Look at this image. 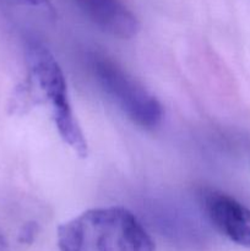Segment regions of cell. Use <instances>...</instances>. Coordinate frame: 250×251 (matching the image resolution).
I'll list each match as a JSON object with an SVG mask.
<instances>
[{"label": "cell", "instance_id": "6da1fadb", "mask_svg": "<svg viewBox=\"0 0 250 251\" xmlns=\"http://www.w3.org/2000/svg\"><path fill=\"white\" fill-rule=\"evenodd\" d=\"M36 105H48L61 140L78 157H87V141L71 107L61 66L44 44L33 41L27 47L26 80L15 90L10 107L22 114Z\"/></svg>", "mask_w": 250, "mask_h": 251}, {"label": "cell", "instance_id": "7a4b0ae2", "mask_svg": "<svg viewBox=\"0 0 250 251\" xmlns=\"http://www.w3.org/2000/svg\"><path fill=\"white\" fill-rule=\"evenodd\" d=\"M56 242L60 251H154L142 223L120 206L91 208L61 223Z\"/></svg>", "mask_w": 250, "mask_h": 251}, {"label": "cell", "instance_id": "3957f363", "mask_svg": "<svg viewBox=\"0 0 250 251\" xmlns=\"http://www.w3.org/2000/svg\"><path fill=\"white\" fill-rule=\"evenodd\" d=\"M90 69L100 90L132 124L145 130L161 124L164 112L159 100L117 61L92 54Z\"/></svg>", "mask_w": 250, "mask_h": 251}, {"label": "cell", "instance_id": "277c9868", "mask_svg": "<svg viewBox=\"0 0 250 251\" xmlns=\"http://www.w3.org/2000/svg\"><path fill=\"white\" fill-rule=\"evenodd\" d=\"M201 205L213 227L222 235L250 249V210L232 196L212 189L201 194Z\"/></svg>", "mask_w": 250, "mask_h": 251}, {"label": "cell", "instance_id": "5b68a950", "mask_svg": "<svg viewBox=\"0 0 250 251\" xmlns=\"http://www.w3.org/2000/svg\"><path fill=\"white\" fill-rule=\"evenodd\" d=\"M78 9L100 31L120 39L139 33L140 22L122 0H75Z\"/></svg>", "mask_w": 250, "mask_h": 251}, {"label": "cell", "instance_id": "8992f818", "mask_svg": "<svg viewBox=\"0 0 250 251\" xmlns=\"http://www.w3.org/2000/svg\"><path fill=\"white\" fill-rule=\"evenodd\" d=\"M6 4L16 5V6L32 7V9H38L47 14L54 15V7L51 5L50 0H0Z\"/></svg>", "mask_w": 250, "mask_h": 251}, {"label": "cell", "instance_id": "52a82bcc", "mask_svg": "<svg viewBox=\"0 0 250 251\" xmlns=\"http://www.w3.org/2000/svg\"><path fill=\"white\" fill-rule=\"evenodd\" d=\"M36 234V226L33 225V223H28V225H26L24 227V229H22L21 232V240H24V242H27V238L28 237H32L33 238V235Z\"/></svg>", "mask_w": 250, "mask_h": 251}, {"label": "cell", "instance_id": "ba28073f", "mask_svg": "<svg viewBox=\"0 0 250 251\" xmlns=\"http://www.w3.org/2000/svg\"><path fill=\"white\" fill-rule=\"evenodd\" d=\"M0 251H9V247H7V242L2 233L0 232Z\"/></svg>", "mask_w": 250, "mask_h": 251}]
</instances>
